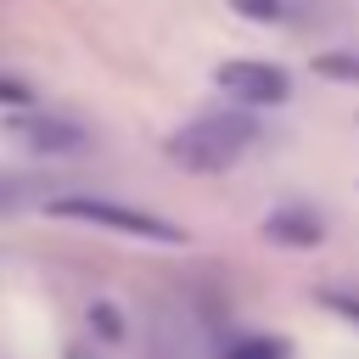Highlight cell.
Segmentation results:
<instances>
[{
    "instance_id": "6da1fadb",
    "label": "cell",
    "mask_w": 359,
    "mask_h": 359,
    "mask_svg": "<svg viewBox=\"0 0 359 359\" xmlns=\"http://www.w3.org/2000/svg\"><path fill=\"white\" fill-rule=\"evenodd\" d=\"M252 140H258V123L247 112H202V118L180 123L163 151L191 174H224L230 163H241L252 151Z\"/></svg>"
},
{
    "instance_id": "7a4b0ae2",
    "label": "cell",
    "mask_w": 359,
    "mask_h": 359,
    "mask_svg": "<svg viewBox=\"0 0 359 359\" xmlns=\"http://www.w3.org/2000/svg\"><path fill=\"white\" fill-rule=\"evenodd\" d=\"M50 219H67V224H95V230H112V236H135V241H163V247H185V230L157 219V213H140V208H123V202H101V196H56L45 202Z\"/></svg>"
},
{
    "instance_id": "3957f363",
    "label": "cell",
    "mask_w": 359,
    "mask_h": 359,
    "mask_svg": "<svg viewBox=\"0 0 359 359\" xmlns=\"http://www.w3.org/2000/svg\"><path fill=\"white\" fill-rule=\"evenodd\" d=\"M213 84L230 95V101H247V107H280L292 95V73L275 67V62H258V56H241V62H219Z\"/></svg>"
},
{
    "instance_id": "277c9868",
    "label": "cell",
    "mask_w": 359,
    "mask_h": 359,
    "mask_svg": "<svg viewBox=\"0 0 359 359\" xmlns=\"http://www.w3.org/2000/svg\"><path fill=\"white\" fill-rule=\"evenodd\" d=\"M11 135H17L28 151H45V157H67V151H84V146H90V135H84L79 123L45 118V112H17Z\"/></svg>"
},
{
    "instance_id": "5b68a950",
    "label": "cell",
    "mask_w": 359,
    "mask_h": 359,
    "mask_svg": "<svg viewBox=\"0 0 359 359\" xmlns=\"http://www.w3.org/2000/svg\"><path fill=\"white\" fill-rule=\"evenodd\" d=\"M264 236H269V241H292V247H314V241L325 236V224H320L309 208H275V213L264 219Z\"/></svg>"
},
{
    "instance_id": "8992f818",
    "label": "cell",
    "mask_w": 359,
    "mask_h": 359,
    "mask_svg": "<svg viewBox=\"0 0 359 359\" xmlns=\"http://www.w3.org/2000/svg\"><path fill=\"white\" fill-rule=\"evenodd\" d=\"M151 359H196V337L174 309L151 320Z\"/></svg>"
},
{
    "instance_id": "52a82bcc",
    "label": "cell",
    "mask_w": 359,
    "mask_h": 359,
    "mask_svg": "<svg viewBox=\"0 0 359 359\" xmlns=\"http://www.w3.org/2000/svg\"><path fill=\"white\" fill-rule=\"evenodd\" d=\"M224 359H286V342L280 337H241Z\"/></svg>"
},
{
    "instance_id": "ba28073f",
    "label": "cell",
    "mask_w": 359,
    "mask_h": 359,
    "mask_svg": "<svg viewBox=\"0 0 359 359\" xmlns=\"http://www.w3.org/2000/svg\"><path fill=\"white\" fill-rule=\"evenodd\" d=\"M314 73H325V79H359V56L325 50V56H314Z\"/></svg>"
},
{
    "instance_id": "9c48e42d",
    "label": "cell",
    "mask_w": 359,
    "mask_h": 359,
    "mask_svg": "<svg viewBox=\"0 0 359 359\" xmlns=\"http://www.w3.org/2000/svg\"><path fill=\"white\" fill-rule=\"evenodd\" d=\"M236 11L241 17H269V22H286L292 17V6H280V0H236Z\"/></svg>"
},
{
    "instance_id": "30bf717a",
    "label": "cell",
    "mask_w": 359,
    "mask_h": 359,
    "mask_svg": "<svg viewBox=\"0 0 359 359\" xmlns=\"http://www.w3.org/2000/svg\"><path fill=\"white\" fill-rule=\"evenodd\" d=\"M90 325H95L101 337H123V320H118L112 303H95V309H90Z\"/></svg>"
},
{
    "instance_id": "8fae6325",
    "label": "cell",
    "mask_w": 359,
    "mask_h": 359,
    "mask_svg": "<svg viewBox=\"0 0 359 359\" xmlns=\"http://www.w3.org/2000/svg\"><path fill=\"white\" fill-rule=\"evenodd\" d=\"M28 101H34V90H28L22 79H0V107H17V112H28Z\"/></svg>"
},
{
    "instance_id": "7c38bea8",
    "label": "cell",
    "mask_w": 359,
    "mask_h": 359,
    "mask_svg": "<svg viewBox=\"0 0 359 359\" xmlns=\"http://www.w3.org/2000/svg\"><path fill=\"white\" fill-rule=\"evenodd\" d=\"M320 303H325L331 314H342V320L359 325V297H353V292H320Z\"/></svg>"
},
{
    "instance_id": "4fadbf2b",
    "label": "cell",
    "mask_w": 359,
    "mask_h": 359,
    "mask_svg": "<svg viewBox=\"0 0 359 359\" xmlns=\"http://www.w3.org/2000/svg\"><path fill=\"white\" fill-rule=\"evenodd\" d=\"M17 202H22V180L0 168V213H6V208H17Z\"/></svg>"
}]
</instances>
